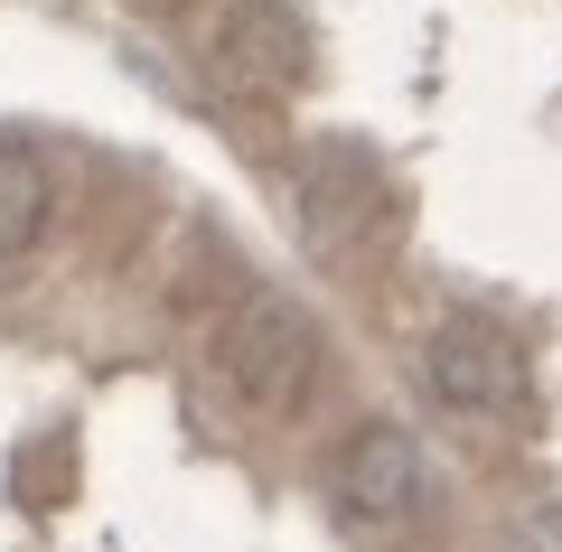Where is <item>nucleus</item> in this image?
Segmentation results:
<instances>
[{
	"label": "nucleus",
	"instance_id": "0eeeda50",
	"mask_svg": "<svg viewBox=\"0 0 562 552\" xmlns=\"http://www.w3.org/2000/svg\"><path fill=\"white\" fill-rule=\"evenodd\" d=\"M506 552H562V496H543V506H525L516 525H506Z\"/></svg>",
	"mask_w": 562,
	"mask_h": 552
},
{
	"label": "nucleus",
	"instance_id": "7ed1b4c3",
	"mask_svg": "<svg viewBox=\"0 0 562 552\" xmlns=\"http://www.w3.org/2000/svg\"><path fill=\"white\" fill-rule=\"evenodd\" d=\"M291 206H301V235L319 244V254H347V244L375 235L384 178H375V159H366L357 140H319V150L291 169Z\"/></svg>",
	"mask_w": 562,
	"mask_h": 552
},
{
	"label": "nucleus",
	"instance_id": "f257e3e1",
	"mask_svg": "<svg viewBox=\"0 0 562 552\" xmlns=\"http://www.w3.org/2000/svg\"><path fill=\"white\" fill-rule=\"evenodd\" d=\"M216 365H225V394L235 403H254L262 421H291V413H310V394H319L328 337H319V318H310L301 300L262 291V300H244V309L225 318Z\"/></svg>",
	"mask_w": 562,
	"mask_h": 552
},
{
	"label": "nucleus",
	"instance_id": "20e7f679",
	"mask_svg": "<svg viewBox=\"0 0 562 552\" xmlns=\"http://www.w3.org/2000/svg\"><path fill=\"white\" fill-rule=\"evenodd\" d=\"M328 487H338V506L357 515V525H403V515L422 506V450H413V431H403V421H366V431H347Z\"/></svg>",
	"mask_w": 562,
	"mask_h": 552
},
{
	"label": "nucleus",
	"instance_id": "39448f33",
	"mask_svg": "<svg viewBox=\"0 0 562 552\" xmlns=\"http://www.w3.org/2000/svg\"><path fill=\"white\" fill-rule=\"evenodd\" d=\"M216 66L235 85H254V94H281V85L301 76V29H291V10H281V0H225Z\"/></svg>",
	"mask_w": 562,
	"mask_h": 552
},
{
	"label": "nucleus",
	"instance_id": "423d86ee",
	"mask_svg": "<svg viewBox=\"0 0 562 552\" xmlns=\"http://www.w3.org/2000/svg\"><path fill=\"white\" fill-rule=\"evenodd\" d=\"M47 206H57V188H47L38 150H10V140H0V262H10V254H29V244H38Z\"/></svg>",
	"mask_w": 562,
	"mask_h": 552
},
{
	"label": "nucleus",
	"instance_id": "f03ea898",
	"mask_svg": "<svg viewBox=\"0 0 562 552\" xmlns=\"http://www.w3.org/2000/svg\"><path fill=\"white\" fill-rule=\"evenodd\" d=\"M422 384L450 403V413H516L525 384H535V365H525V347L497 328V318H441V328L422 337Z\"/></svg>",
	"mask_w": 562,
	"mask_h": 552
}]
</instances>
